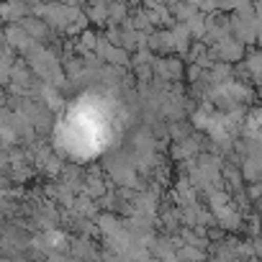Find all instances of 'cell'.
Masks as SVG:
<instances>
[{"label": "cell", "instance_id": "1", "mask_svg": "<svg viewBox=\"0 0 262 262\" xmlns=\"http://www.w3.org/2000/svg\"><path fill=\"white\" fill-rule=\"evenodd\" d=\"M59 131L64 137L67 152H72L75 157L100 155L116 137V111L103 108V103H80L72 111H67Z\"/></svg>", "mask_w": 262, "mask_h": 262}]
</instances>
